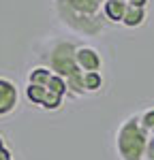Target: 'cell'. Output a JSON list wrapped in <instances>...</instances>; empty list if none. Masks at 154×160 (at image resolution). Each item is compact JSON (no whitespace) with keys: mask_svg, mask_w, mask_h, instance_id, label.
Instances as JSON below:
<instances>
[{"mask_svg":"<svg viewBox=\"0 0 154 160\" xmlns=\"http://www.w3.org/2000/svg\"><path fill=\"white\" fill-rule=\"evenodd\" d=\"M66 88H69V94L73 96H81L86 92V86H84V73L81 71H75L73 75L66 77Z\"/></svg>","mask_w":154,"mask_h":160,"instance_id":"9c48e42d","label":"cell"},{"mask_svg":"<svg viewBox=\"0 0 154 160\" xmlns=\"http://www.w3.org/2000/svg\"><path fill=\"white\" fill-rule=\"evenodd\" d=\"M146 158H148V160H154V137L148 141V152H146Z\"/></svg>","mask_w":154,"mask_h":160,"instance_id":"5bb4252c","label":"cell"},{"mask_svg":"<svg viewBox=\"0 0 154 160\" xmlns=\"http://www.w3.org/2000/svg\"><path fill=\"white\" fill-rule=\"evenodd\" d=\"M75 51L77 47H73L71 43H58L49 53V68L54 75H60V77H69L73 75L77 68V62H75Z\"/></svg>","mask_w":154,"mask_h":160,"instance_id":"3957f363","label":"cell"},{"mask_svg":"<svg viewBox=\"0 0 154 160\" xmlns=\"http://www.w3.org/2000/svg\"><path fill=\"white\" fill-rule=\"evenodd\" d=\"M0 149H4V143H2V137H0Z\"/></svg>","mask_w":154,"mask_h":160,"instance_id":"e0dca14e","label":"cell"},{"mask_svg":"<svg viewBox=\"0 0 154 160\" xmlns=\"http://www.w3.org/2000/svg\"><path fill=\"white\" fill-rule=\"evenodd\" d=\"M143 19H146V9H135V7H128L126 17H124V22H122V24L128 26V28H137V26L143 24Z\"/></svg>","mask_w":154,"mask_h":160,"instance_id":"30bf717a","label":"cell"},{"mask_svg":"<svg viewBox=\"0 0 154 160\" xmlns=\"http://www.w3.org/2000/svg\"><path fill=\"white\" fill-rule=\"evenodd\" d=\"M56 2L66 24H71L77 30L90 32V34H92V28L88 26V22H96L101 2L105 4V0H56Z\"/></svg>","mask_w":154,"mask_h":160,"instance_id":"7a4b0ae2","label":"cell"},{"mask_svg":"<svg viewBox=\"0 0 154 160\" xmlns=\"http://www.w3.org/2000/svg\"><path fill=\"white\" fill-rule=\"evenodd\" d=\"M141 126H143V128L154 137V109L146 111V113L141 115Z\"/></svg>","mask_w":154,"mask_h":160,"instance_id":"4fadbf2b","label":"cell"},{"mask_svg":"<svg viewBox=\"0 0 154 160\" xmlns=\"http://www.w3.org/2000/svg\"><path fill=\"white\" fill-rule=\"evenodd\" d=\"M150 132L141 126V118L133 115L120 126L118 130V154L122 160H143L146 152H148V141H150Z\"/></svg>","mask_w":154,"mask_h":160,"instance_id":"6da1fadb","label":"cell"},{"mask_svg":"<svg viewBox=\"0 0 154 160\" xmlns=\"http://www.w3.org/2000/svg\"><path fill=\"white\" fill-rule=\"evenodd\" d=\"M75 62L81 73H99V68H101V56L92 47H77Z\"/></svg>","mask_w":154,"mask_h":160,"instance_id":"5b68a950","label":"cell"},{"mask_svg":"<svg viewBox=\"0 0 154 160\" xmlns=\"http://www.w3.org/2000/svg\"><path fill=\"white\" fill-rule=\"evenodd\" d=\"M84 86L86 92H96L103 88V77L101 73H84Z\"/></svg>","mask_w":154,"mask_h":160,"instance_id":"8fae6325","label":"cell"},{"mask_svg":"<svg viewBox=\"0 0 154 160\" xmlns=\"http://www.w3.org/2000/svg\"><path fill=\"white\" fill-rule=\"evenodd\" d=\"M0 160H13L11 158V152L4 148V149H0Z\"/></svg>","mask_w":154,"mask_h":160,"instance_id":"2e32d148","label":"cell"},{"mask_svg":"<svg viewBox=\"0 0 154 160\" xmlns=\"http://www.w3.org/2000/svg\"><path fill=\"white\" fill-rule=\"evenodd\" d=\"M54 77L51 68H45V66H37L28 73V83L30 86H47L49 79Z\"/></svg>","mask_w":154,"mask_h":160,"instance_id":"ba28073f","label":"cell"},{"mask_svg":"<svg viewBox=\"0 0 154 160\" xmlns=\"http://www.w3.org/2000/svg\"><path fill=\"white\" fill-rule=\"evenodd\" d=\"M118 2H128V0H118Z\"/></svg>","mask_w":154,"mask_h":160,"instance_id":"ac0fdd59","label":"cell"},{"mask_svg":"<svg viewBox=\"0 0 154 160\" xmlns=\"http://www.w3.org/2000/svg\"><path fill=\"white\" fill-rule=\"evenodd\" d=\"M17 107V88L13 81L0 77V115H9Z\"/></svg>","mask_w":154,"mask_h":160,"instance_id":"8992f818","label":"cell"},{"mask_svg":"<svg viewBox=\"0 0 154 160\" xmlns=\"http://www.w3.org/2000/svg\"><path fill=\"white\" fill-rule=\"evenodd\" d=\"M128 11V2H118V0H105L103 4V13L107 19L111 22H124Z\"/></svg>","mask_w":154,"mask_h":160,"instance_id":"52a82bcc","label":"cell"},{"mask_svg":"<svg viewBox=\"0 0 154 160\" xmlns=\"http://www.w3.org/2000/svg\"><path fill=\"white\" fill-rule=\"evenodd\" d=\"M47 88H49L54 94H58V96H64V94H69L66 79H64V77H60V75H54V77L49 79V83H47Z\"/></svg>","mask_w":154,"mask_h":160,"instance_id":"7c38bea8","label":"cell"},{"mask_svg":"<svg viewBox=\"0 0 154 160\" xmlns=\"http://www.w3.org/2000/svg\"><path fill=\"white\" fill-rule=\"evenodd\" d=\"M26 96L32 100L34 105H41L45 109H58L62 105V96L54 94L47 86H30L26 88Z\"/></svg>","mask_w":154,"mask_h":160,"instance_id":"277c9868","label":"cell"},{"mask_svg":"<svg viewBox=\"0 0 154 160\" xmlns=\"http://www.w3.org/2000/svg\"><path fill=\"white\" fill-rule=\"evenodd\" d=\"M148 0H128V7H135V9H146Z\"/></svg>","mask_w":154,"mask_h":160,"instance_id":"9a60e30c","label":"cell"}]
</instances>
